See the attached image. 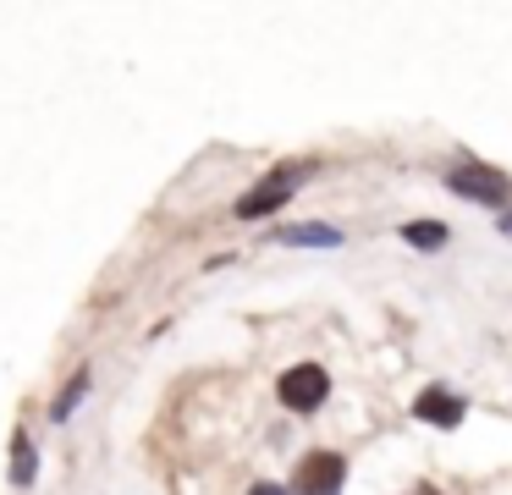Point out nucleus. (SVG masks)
<instances>
[{
  "mask_svg": "<svg viewBox=\"0 0 512 495\" xmlns=\"http://www.w3.org/2000/svg\"><path fill=\"white\" fill-rule=\"evenodd\" d=\"M309 182V165L303 160H281V165H270L265 171V182L259 187H248L243 198H237V220H259V215H276L281 204H287L298 187Z\"/></svg>",
  "mask_w": 512,
  "mask_h": 495,
  "instance_id": "1",
  "label": "nucleus"
},
{
  "mask_svg": "<svg viewBox=\"0 0 512 495\" xmlns=\"http://www.w3.org/2000/svg\"><path fill=\"white\" fill-rule=\"evenodd\" d=\"M413 413H419L424 424H435V429H457V424H463V396L446 391V385H430V391H419Z\"/></svg>",
  "mask_w": 512,
  "mask_h": 495,
  "instance_id": "5",
  "label": "nucleus"
},
{
  "mask_svg": "<svg viewBox=\"0 0 512 495\" xmlns=\"http://www.w3.org/2000/svg\"><path fill=\"white\" fill-rule=\"evenodd\" d=\"M402 242H413V248H441L446 226H435V220H408V226H402Z\"/></svg>",
  "mask_w": 512,
  "mask_h": 495,
  "instance_id": "9",
  "label": "nucleus"
},
{
  "mask_svg": "<svg viewBox=\"0 0 512 495\" xmlns=\"http://www.w3.org/2000/svg\"><path fill=\"white\" fill-rule=\"evenodd\" d=\"M347 462L336 451H309V457L292 468V495H342Z\"/></svg>",
  "mask_w": 512,
  "mask_h": 495,
  "instance_id": "3",
  "label": "nucleus"
},
{
  "mask_svg": "<svg viewBox=\"0 0 512 495\" xmlns=\"http://www.w3.org/2000/svg\"><path fill=\"white\" fill-rule=\"evenodd\" d=\"M83 391H89V369H78V374L67 380V391L56 396V407H50V418H56V424H67V413L83 402Z\"/></svg>",
  "mask_w": 512,
  "mask_h": 495,
  "instance_id": "8",
  "label": "nucleus"
},
{
  "mask_svg": "<svg viewBox=\"0 0 512 495\" xmlns=\"http://www.w3.org/2000/svg\"><path fill=\"white\" fill-rule=\"evenodd\" d=\"M276 242H287V248H342V231L336 226H281Z\"/></svg>",
  "mask_w": 512,
  "mask_h": 495,
  "instance_id": "6",
  "label": "nucleus"
},
{
  "mask_svg": "<svg viewBox=\"0 0 512 495\" xmlns=\"http://www.w3.org/2000/svg\"><path fill=\"white\" fill-rule=\"evenodd\" d=\"M276 391L292 413H314V407L325 402V391H331V374H325L320 363H298V369H287L276 380Z\"/></svg>",
  "mask_w": 512,
  "mask_h": 495,
  "instance_id": "4",
  "label": "nucleus"
},
{
  "mask_svg": "<svg viewBox=\"0 0 512 495\" xmlns=\"http://www.w3.org/2000/svg\"><path fill=\"white\" fill-rule=\"evenodd\" d=\"M34 473H39V451H34V440H28V435H17L12 440V484H17V490H28Z\"/></svg>",
  "mask_w": 512,
  "mask_h": 495,
  "instance_id": "7",
  "label": "nucleus"
},
{
  "mask_svg": "<svg viewBox=\"0 0 512 495\" xmlns=\"http://www.w3.org/2000/svg\"><path fill=\"white\" fill-rule=\"evenodd\" d=\"M496 226H501V237H512V215H501V220H496Z\"/></svg>",
  "mask_w": 512,
  "mask_h": 495,
  "instance_id": "11",
  "label": "nucleus"
},
{
  "mask_svg": "<svg viewBox=\"0 0 512 495\" xmlns=\"http://www.w3.org/2000/svg\"><path fill=\"white\" fill-rule=\"evenodd\" d=\"M248 495H292V490H281V484H254Z\"/></svg>",
  "mask_w": 512,
  "mask_h": 495,
  "instance_id": "10",
  "label": "nucleus"
},
{
  "mask_svg": "<svg viewBox=\"0 0 512 495\" xmlns=\"http://www.w3.org/2000/svg\"><path fill=\"white\" fill-rule=\"evenodd\" d=\"M446 187H452L457 198H474V204H490V209L512 204L507 171H490V165H457V171H446Z\"/></svg>",
  "mask_w": 512,
  "mask_h": 495,
  "instance_id": "2",
  "label": "nucleus"
}]
</instances>
